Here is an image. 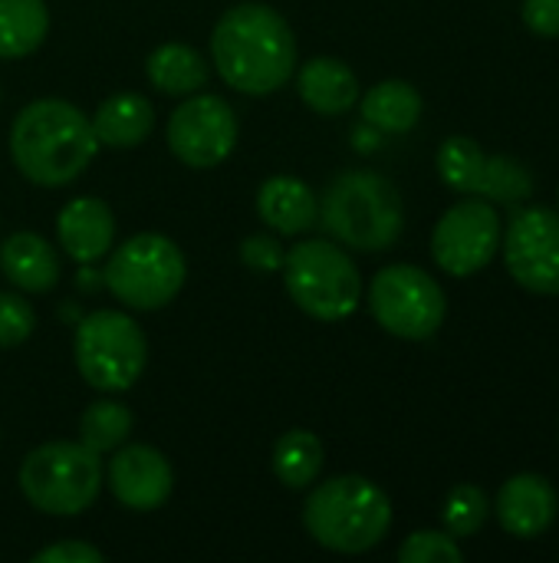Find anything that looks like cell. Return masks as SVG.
Here are the masks:
<instances>
[{
    "label": "cell",
    "mask_w": 559,
    "mask_h": 563,
    "mask_svg": "<svg viewBox=\"0 0 559 563\" xmlns=\"http://www.w3.org/2000/svg\"><path fill=\"white\" fill-rule=\"evenodd\" d=\"M211 59L231 89L244 96H270L297 73V36L273 7L237 3L214 23Z\"/></svg>",
    "instance_id": "1"
},
{
    "label": "cell",
    "mask_w": 559,
    "mask_h": 563,
    "mask_svg": "<svg viewBox=\"0 0 559 563\" xmlns=\"http://www.w3.org/2000/svg\"><path fill=\"white\" fill-rule=\"evenodd\" d=\"M92 119L66 99H33L10 125V158L40 188L76 181L99 155Z\"/></svg>",
    "instance_id": "2"
},
{
    "label": "cell",
    "mask_w": 559,
    "mask_h": 563,
    "mask_svg": "<svg viewBox=\"0 0 559 563\" xmlns=\"http://www.w3.org/2000/svg\"><path fill=\"white\" fill-rule=\"evenodd\" d=\"M326 234L362 254H382L399 244L405 231V205L395 188L379 172H343L320 198V221Z\"/></svg>",
    "instance_id": "3"
},
{
    "label": "cell",
    "mask_w": 559,
    "mask_h": 563,
    "mask_svg": "<svg viewBox=\"0 0 559 563\" xmlns=\"http://www.w3.org/2000/svg\"><path fill=\"white\" fill-rule=\"evenodd\" d=\"M303 528L333 554H366L385 541L392 528V501L362 475H336L306 495Z\"/></svg>",
    "instance_id": "4"
},
{
    "label": "cell",
    "mask_w": 559,
    "mask_h": 563,
    "mask_svg": "<svg viewBox=\"0 0 559 563\" xmlns=\"http://www.w3.org/2000/svg\"><path fill=\"white\" fill-rule=\"evenodd\" d=\"M283 287L290 300L313 320L339 323L356 313L362 300V274L356 261L326 238L300 241L283 257Z\"/></svg>",
    "instance_id": "5"
},
{
    "label": "cell",
    "mask_w": 559,
    "mask_h": 563,
    "mask_svg": "<svg viewBox=\"0 0 559 563\" xmlns=\"http://www.w3.org/2000/svg\"><path fill=\"white\" fill-rule=\"evenodd\" d=\"M105 482L102 455L82 442H46L33 449L16 475L20 495L53 518H76L96 505Z\"/></svg>",
    "instance_id": "6"
},
{
    "label": "cell",
    "mask_w": 559,
    "mask_h": 563,
    "mask_svg": "<svg viewBox=\"0 0 559 563\" xmlns=\"http://www.w3.org/2000/svg\"><path fill=\"white\" fill-rule=\"evenodd\" d=\"M105 257L102 284L128 310H161L181 294L188 280V261L181 247L155 231H142L122 241Z\"/></svg>",
    "instance_id": "7"
},
{
    "label": "cell",
    "mask_w": 559,
    "mask_h": 563,
    "mask_svg": "<svg viewBox=\"0 0 559 563\" xmlns=\"http://www.w3.org/2000/svg\"><path fill=\"white\" fill-rule=\"evenodd\" d=\"M72 360L79 376L99 393L132 389L148 363L142 327L122 310H92L76 323Z\"/></svg>",
    "instance_id": "8"
},
{
    "label": "cell",
    "mask_w": 559,
    "mask_h": 563,
    "mask_svg": "<svg viewBox=\"0 0 559 563\" xmlns=\"http://www.w3.org/2000/svg\"><path fill=\"white\" fill-rule=\"evenodd\" d=\"M369 310L376 323L399 340H432L448 313L441 284L415 264H389L372 277Z\"/></svg>",
    "instance_id": "9"
},
{
    "label": "cell",
    "mask_w": 559,
    "mask_h": 563,
    "mask_svg": "<svg viewBox=\"0 0 559 563\" xmlns=\"http://www.w3.org/2000/svg\"><path fill=\"white\" fill-rule=\"evenodd\" d=\"M438 175L458 195L491 205H521L534 195V175L511 155H488L471 135H451L438 148Z\"/></svg>",
    "instance_id": "10"
},
{
    "label": "cell",
    "mask_w": 559,
    "mask_h": 563,
    "mask_svg": "<svg viewBox=\"0 0 559 563\" xmlns=\"http://www.w3.org/2000/svg\"><path fill=\"white\" fill-rule=\"evenodd\" d=\"M237 115L227 99L214 92H191L168 115V148L188 168H217L237 145Z\"/></svg>",
    "instance_id": "11"
},
{
    "label": "cell",
    "mask_w": 559,
    "mask_h": 563,
    "mask_svg": "<svg viewBox=\"0 0 559 563\" xmlns=\"http://www.w3.org/2000/svg\"><path fill=\"white\" fill-rule=\"evenodd\" d=\"M501 214L484 198L451 205L432 231V257L451 277L481 274L501 251Z\"/></svg>",
    "instance_id": "12"
},
{
    "label": "cell",
    "mask_w": 559,
    "mask_h": 563,
    "mask_svg": "<svg viewBox=\"0 0 559 563\" xmlns=\"http://www.w3.org/2000/svg\"><path fill=\"white\" fill-rule=\"evenodd\" d=\"M501 251L507 274L530 294H559V214L550 208H521L511 214Z\"/></svg>",
    "instance_id": "13"
},
{
    "label": "cell",
    "mask_w": 559,
    "mask_h": 563,
    "mask_svg": "<svg viewBox=\"0 0 559 563\" xmlns=\"http://www.w3.org/2000/svg\"><path fill=\"white\" fill-rule=\"evenodd\" d=\"M109 492L122 508L145 515L171 498L175 472L152 445H119L109 462Z\"/></svg>",
    "instance_id": "14"
},
{
    "label": "cell",
    "mask_w": 559,
    "mask_h": 563,
    "mask_svg": "<svg viewBox=\"0 0 559 563\" xmlns=\"http://www.w3.org/2000/svg\"><path fill=\"white\" fill-rule=\"evenodd\" d=\"M559 511V498L554 485L544 475L521 472L507 478L494 498V515L497 525L517 538V541H534L554 528Z\"/></svg>",
    "instance_id": "15"
},
{
    "label": "cell",
    "mask_w": 559,
    "mask_h": 563,
    "mask_svg": "<svg viewBox=\"0 0 559 563\" xmlns=\"http://www.w3.org/2000/svg\"><path fill=\"white\" fill-rule=\"evenodd\" d=\"M56 241L76 264H96L115 241V214L102 198H72L56 214Z\"/></svg>",
    "instance_id": "16"
},
{
    "label": "cell",
    "mask_w": 559,
    "mask_h": 563,
    "mask_svg": "<svg viewBox=\"0 0 559 563\" xmlns=\"http://www.w3.org/2000/svg\"><path fill=\"white\" fill-rule=\"evenodd\" d=\"M257 214L267 228H273L283 238L306 234L320 221V198L316 191L293 178V175H273L257 188Z\"/></svg>",
    "instance_id": "17"
},
{
    "label": "cell",
    "mask_w": 559,
    "mask_h": 563,
    "mask_svg": "<svg viewBox=\"0 0 559 563\" xmlns=\"http://www.w3.org/2000/svg\"><path fill=\"white\" fill-rule=\"evenodd\" d=\"M0 271L23 294H49L59 284V254L46 238L16 231L0 244Z\"/></svg>",
    "instance_id": "18"
},
{
    "label": "cell",
    "mask_w": 559,
    "mask_h": 563,
    "mask_svg": "<svg viewBox=\"0 0 559 563\" xmlns=\"http://www.w3.org/2000/svg\"><path fill=\"white\" fill-rule=\"evenodd\" d=\"M297 92L316 115H343L359 102V79L343 59L313 56L297 69Z\"/></svg>",
    "instance_id": "19"
},
{
    "label": "cell",
    "mask_w": 559,
    "mask_h": 563,
    "mask_svg": "<svg viewBox=\"0 0 559 563\" xmlns=\"http://www.w3.org/2000/svg\"><path fill=\"white\" fill-rule=\"evenodd\" d=\"M89 119H92V132H96L99 145L135 148L155 129V106L138 92H115V96L102 99Z\"/></svg>",
    "instance_id": "20"
},
{
    "label": "cell",
    "mask_w": 559,
    "mask_h": 563,
    "mask_svg": "<svg viewBox=\"0 0 559 563\" xmlns=\"http://www.w3.org/2000/svg\"><path fill=\"white\" fill-rule=\"evenodd\" d=\"M148 82L165 96H191L208 86V59L188 43H161L145 59Z\"/></svg>",
    "instance_id": "21"
},
{
    "label": "cell",
    "mask_w": 559,
    "mask_h": 563,
    "mask_svg": "<svg viewBox=\"0 0 559 563\" xmlns=\"http://www.w3.org/2000/svg\"><path fill=\"white\" fill-rule=\"evenodd\" d=\"M359 109H362L366 125H372L379 132H389V135H402V132H412L418 125L425 102H422V92L412 82L382 79L362 96Z\"/></svg>",
    "instance_id": "22"
},
{
    "label": "cell",
    "mask_w": 559,
    "mask_h": 563,
    "mask_svg": "<svg viewBox=\"0 0 559 563\" xmlns=\"http://www.w3.org/2000/svg\"><path fill=\"white\" fill-rule=\"evenodd\" d=\"M49 10L43 0H0V59H23L43 46Z\"/></svg>",
    "instance_id": "23"
},
{
    "label": "cell",
    "mask_w": 559,
    "mask_h": 563,
    "mask_svg": "<svg viewBox=\"0 0 559 563\" xmlns=\"http://www.w3.org/2000/svg\"><path fill=\"white\" fill-rule=\"evenodd\" d=\"M323 455L326 452H323V442L316 432L290 429L273 445V475L293 492L310 488V485H316V478L323 472Z\"/></svg>",
    "instance_id": "24"
},
{
    "label": "cell",
    "mask_w": 559,
    "mask_h": 563,
    "mask_svg": "<svg viewBox=\"0 0 559 563\" xmlns=\"http://www.w3.org/2000/svg\"><path fill=\"white\" fill-rule=\"evenodd\" d=\"M132 429H135V416L119 399H96L79 416V442L92 449L96 455H105L125 445Z\"/></svg>",
    "instance_id": "25"
},
{
    "label": "cell",
    "mask_w": 559,
    "mask_h": 563,
    "mask_svg": "<svg viewBox=\"0 0 559 563\" xmlns=\"http://www.w3.org/2000/svg\"><path fill=\"white\" fill-rule=\"evenodd\" d=\"M488 515H491V501L478 485H455L441 508L445 531L458 541L478 534L488 525Z\"/></svg>",
    "instance_id": "26"
},
{
    "label": "cell",
    "mask_w": 559,
    "mask_h": 563,
    "mask_svg": "<svg viewBox=\"0 0 559 563\" xmlns=\"http://www.w3.org/2000/svg\"><path fill=\"white\" fill-rule=\"evenodd\" d=\"M402 563H461L465 551L448 531H415L399 548Z\"/></svg>",
    "instance_id": "27"
},
{
    "label": "cell",
    "mask_w": 559,
    "mask_h": 563,
    "mask_svg": "<svg viewBox=\"0 0 559 563\" xmlns=\"http://www.w3.org/2000/svg\"><path fill=\"white\" fill-rule=\"evenodd\" d=\"M36 330V313L23 294L0 290V350L26 343Z\"/></svg>",
    "instance_id": "28"
},
{
    "label": "cell",
    "mask_w": 559,
    "mask_h": 563,
    "mask_svg": "<svg viewBox=\"0 0 559 563\" xmlns=\"http://www.w3.org/2000/svg\"><path fill=\"white\" fill-rule=\"evenodd\" d=\"M283 244L277 238H267V234H250L244 244H241V261L257 271V274H277L283 267Z\"/></svg>",
    "instance_id": "29"
},
{
    "label": "cell",
    "mask_w": 559,
    "mask_h": 563,
    "mask_svg": "<svg viewBox=\"0 0 559 563\" xmlns=\"http://www.w3.org/2000/svg\"><path fill=\"white\" fill-rule=\"evenodd\" d=\"M524 23L534 36L557 40L559 36V0H524Z\"/></svg>",
    "instance_id": "30"
},
{
    "label": "cell",
    "mask_w": 559,
    "mask_h": 563,
    "mask_svg": "<svg viewBox=\"0 0 559 563\" xmlns=\"http://www.w3.org/2000/svg\"><path fill=\"white\" fill-rule=\"evenodd\" d=\"M33 563H102V551L86 541H59L36 551Z\"/></svg>",
    "instance_id": "31"
},
{
    "label": "cell",
    "mask_w": 559,
    "mask_h": 563,
    "mask_svg": "<svg viewBox=\"0 0 559 563\" xmlns=\"http://www.w3.org/2000/svg\"><path fill=\"white\" fill-rule=\"evenodd\" d=\"M0 99H3V89H0Z\"/></svg>",
    "instance_id": "32"
}]
</instances>
